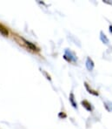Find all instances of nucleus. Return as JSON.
I'll use <instances>...</instances> for the list:
<instances>
[{
	"mask_svg": "<svg viewBox=\"0 0 112 129\" xmlns=\"http://www.w3.org/2000/svg\"><path fill=\"white\" fill-rule=\"evenodd\" d=\"M70 102L71 103V105L73 106L74 108H77V103L75 102V96H74L73 92H71L70 94Z\"/></svg>",
	"mask_w": 112,
	"mask_h": 129,
	"instance_id": "obj_6",
	"label": "nucleus"
},
{
	"mask_svg": "<svg viewBox=\"0 0 112 129\" xmlns=\"http://www.w3.org/2000/svg\"><path fill=\"white\" fill-rule=\"evenodd\" d=\"M0 33H1L3 36H5V37H7V36H9L8 29H7L5 26H4L3 24H0Z\"/></svg>",
	"mask_w": 112,
	"mask_h": 129,
	"instance_id": "obj_5",
	"label": "nucleus"
},
{
	"mask_svg": "<svg viewBox=\"0 0 112 129\" xmlns=\"http://www.w3.org/2000/svg\"><path fill=\"white\" fill-rule=\"evenodd\" d=\"M104 106H105L106 109L109 112H112V102L110 101H107L104 103Z\"/></svg>",
	"mask_w": 112,
	"mask_h": 129,
	"instance_id": "obj_8",
	"label": "nucleus"
},
{
	"mask_svg": "<svg viewBox=\"0 0 112 129\" xmlns=\"http://www.w3.org/2000/svg\"><path fill=\"white\" fill-rule=\"evenodd\" d=\"M13 39H14V40L16 41L18 45L24 47V48H26L28 50V44H29V41H27L26 39H24V38H22L21 36L17 35V34H13Z\"/></svg>",
	"mask_w": 112,
	"mask_h": 129,
	"instance_id": "obj_2",
	"label": "nucleus"
},
{
	"mask_svg": "<svg viewBox=\"0 0 112 129\" xmlns=\"http://www.w3.org/2000/svg\"><path fill=\"white\" fill-rule=\"evenodd\" d=\"M85 87H86V89L89 91V92H90V93L93 94V95L98 96V92H96V91H94V90H92L91 88H90V87H89V85L87 84V83H85Z\"/></svg>",
	"mask_w": 112,
	"mask_h": 129,
	"instance_id": "obj_7",
	"label": "nucleus"
},
{
	"mask_svg": "<svg viewBox=\"0 0 112 129\" xmlns=\"http://www.w3.org/2000/svg\"><path fill=\"white\" fill-rule=\"evenodd\" d=\"M94 62H93V60L91 59L90 58H87L86 59V67L87 69L89 70V71H92L93 69H94Z\"/></svg>",
	"mask_w": 112,
	"mask_h": 129,
	"instance_id": "obj_3",
	"label": "nucleus"
},
{
	"mask_svg": "<svg viewBox=\"0 0 112 129\" xmlns=\"http://www.w3.org/2000/svg\"><path fill=\"white\" fill-rule=\"evenodd\" d=\"M64 58H65L68 62H71V63H76L77 60V57H76V55L74 54V52H72L71 50H68V49L65 50Z\"/></svg>",
	"mask_w": 112,
	"mask_h": 129,
	"instance_id": "obj_1",
	"label": "nucleus"
},
{
	"mask_svg": "<svg viewBox=\"0 0 112 129\" xmlns=\"http://www.w3.org/2000/svg\"><path fill=\"white\" fill-rule=\"evenodd\" d=\"M82 105H83V107L85 108V109L87 110V111H92V107H91V104L90 103L89 101H87V100H83V101L81 102Z\"/></svg>",
	"mask_w": 112,
	"mask_h": 129,
	"instance_id": "obj_4",
	"label": "nucleus"
},
{
	"mask_svg": "<svg viewBox=\"0 0 112 129\" xmlns=\"http://www.w3.org/2000/svg\"><path fill=\"white\" fill-rule=\"evenodd\" d=\"M100 38H101V40L103 43L109 44V39H108V38L106 37V35H104V34L102 33V32H101V36H100Z\"/></svg>",
	"mask_w": 112,
	"mask_h": 129,
	"instance_id": "obj_9",
	"label": "nucleus"
}]
</instances>
